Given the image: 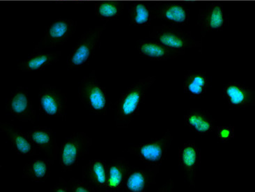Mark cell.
<instances>
[{"label": "cell", "mask_w": 255, "mask_h": 192, "mask_svg": "<svg viewBox=\"0 0 255 192\" xmlns=\"http://www.w3.org/2000/svg\"><path fill=\"white\" fill-rule=\"evenodd\" d=\"M155 80L156 76L141 78L122 92L118 100L113 105V109L116 111V127L118 128H128L139 114L146 92L153 86Z\"/></svg>", "instance_id": "cell-1"}, {"label": "cell", "mask_w": 255, "mask_h": 192, "mask_svg": "<svg viewBox=\"0 0 255 192\" xmlns=\"http://www.w3.org/2000/svg\"><path fill=\"white\" fill-rule=\"evenodd\" d=\"M94 71L84 76L78 88V98L84 107L97 115H107L113 108L106 87L98 80Z\"/></svg>", "instance_id": "cell-2"}, {"label": "cell", "mask_w": 255, "mask_h": 192, "mask_svg": "<svg viewBox=\"0 0 255 192\" xmlns=\"http://www.w3.org/2000/svg\"><path fill=\"white\" fill-rule=\"evenodd\" d=\"M92 139L86 133L73 132L59 148L58 162L63 172H69L79 165L89 154Z\"/></svg>", "instance_id": "cell-3"}, {"label": "cell", "mask_w": 255, "mask_h": 192, "mask_svg": "<svg viewBox=\"0 0 255 192\" xmlns=\"http://www.w3.org/2000/svg\"><path fill=\"white\" fill-rule=\"evenodd\" d=\"M149 38L174 50L186 52L188 49L198 48L202 52V41H197L191 32L178 26L166 24L155 26Z\"/></svg>", "instance_id": "cell-4"}, {"label": "cell", "mask_w": 255, "mask_h": 192, "mask_svg": "<svg viewBox=\"0 0 255 192\" xmlns=\"http://www.w3.org/2000/svg\"><path fill=\"white\" fill-rule=\"evenodd\" d=\"M104 30V26H96L80 36L66 60L68 70L83 67L93 59Z\"/></svg>", "instance_id": "cell-5"}, {"label": "cell", "mask_w": 255, "mask_h": 192, "mask_svg": "<svg viewBox=\"0 0 255 192\" xmlns=\"http://www.w3.org/2000/svg\"><path fill=\"white\" fill-rule=\"evenodd\" d=\"M38 101L42 115L51 118L66 120L67 95L55 85L44 84L38 88Z\"/></svg>", "instance_id": "cell-6"}, {"label": "cell", "mask_w": 255, "mask_h": 192, "mask_svg": "<svg viewBox=\"0 0 255 192\" xmlns=\"http://www.w3.org/2000/svg\"><path fill=\"white\" fill-rule=\"evenodd\" d=\"M172 141V133L167 130L160 137L153 138L131 147L128 153L139 157L146 165L160 166L165 160L167 149Z\"/></svg>", "instance_id": "cell-7"}, {"label": "cell", "mask_w": 255, "mask_h": 192, "mask_svg": "<svg viewBox=\"0 0 255 192\" xmlns=\"http://www.w3.org/2000/svg\"><path fill=\"white\" fill-rule=\"evenodd\" d=\"M77 22L71 18L60 17L48 24L43 38L35 45L31 52L43 51L65 44L76 32Z\"/></svg>", "instance_id": "cell-8"}, {"label": "cell", "mask_w": 255, "mask_h": 192, "mask_svg": "<svg viewBox=\"0 0 255 192\" xmlns=\"http://www.w3.org/2000/svg\"><path fill=\"white\" fill-rule=\"evenodd\" d=\"M6 108L17 121L34 123L37 112L33 106L27 87L22 85L15 87L7 99Z\"/></svg>", "instance_id": "cell-9"}, {"label": "cell", "mask_w": 255, "mask_h": 192, "mask_svg": "<svg viewBox=\"0 0 255 192\" xmlns=\"http://www.w3.org/2000/svg\"><path fill=\"white\" fill-rule=\"evenodd\" d=\"M152 6L155 19L175 26L186 25L189 22V8L181 0H156Z\"/></svg>", "instance_id": "cell-10"}, {"label": "cell", "mask_w": 255, "mask_h": 192, "mask_svg": "<svg viewBox=\"0 0 255 192\" xmlns=\"http://www.w3.org/2000/svg\"><path fill=\"white\" fill-rule=\"evenodd\" d=\"M228 22L224 6L220 1H213L201 8L197 26L200 28L202 38L210 31L222 30Z\"/></svg>", "instance_id": "cell-11"}, {"label": "cell", "mask_w": 255, "mask_h": 192, "mask_svg": "<svg viewBox=\"0 0 255 192\" xmlns=\"http://www.w3.org/2000/svg\"><path fill=\"white\" fill-rule=\"evenodd\" d=\"M135 48L141 58L154 62L172 60L186 54V52L169 48L151 38L138 40Z\"/></svg>", "instance_id": "cell-12"}, {"label": "cell", "mask_w": 255, "mask_h": 192, "mask_svg": "<svg viewBox=\"0 0 255 192\" xmlns=\"http://www.w3.org/2000/svg\"><path fill=\"white\" fill-rule=\"evenodd\" d=\"M223 98L229 109L239 110L255 105L253 88L250 85L239 82H230L225 85Z\"/></svg>", "instance_id": "cell-13"}, {"label": "cell", "mask_w": 255, "mask_h": 192, "mask_svg": "<svg viewBox=\"0 0 255 192\" xmlns=\"http://www.w3.org/2000/svg\"><path fill=\"white\" fill-rule=\"evenodd\" d=\"M160 167V165H146L145 167L130 166L125 190L132 192H146L152 185L155 184Z\"/></svg>", "instance_id": "cell-14"}, {"label": "cell", "mask_w": 255, "mask_h": 192, "mask_svg": "<svg viewBox=\"0 0 255 192\" xmlns=\"http://www.w3.org/2000/svg\"><path fill=\"white\" fill-rule=\"evenodd\" d=\"M201 164V151L195 141L184 143L179 152V164L190 186L195 188L197 170Z\"/></svg>", "instance_id": "cell-15"}, {"label": "cell", "mask_w": 255, "mask_h": 192, "mask_svg": "<svg viewBox=\"0 0 255 192\" xmlns=\"http://www.w3.org/2000/svg\"><path fill=\"white\" fill-rule=\"evenodd\" d=\"M35 148L48 158L55 161L58 159L59 148L55 133L48 127H35L27 132Z\"/></svg>", "instance_id": "cell-16"}, {"label": "cell", "mask_w": 255, "mask_h": 192, "mask_svg": "<svg viewBox=\"0 0 255 192\" xmlns=\"http://www.w3.org/2000/svg\"><path fill=\"white\" fill-rule=\"evenodd\" d=\"M0 132L8 138L10 146L17 155L25 157L37 155L38 150L31 143L27 132H21L17 127L9 122H1Z\"/></svg>", "instance_id": "cell-17"}, {"label": "cell", "mask_w": 255, "mask_h": 192, "mask_svg": "<svg viewBox=\"0 0 255 192\" xmlns=\"http://www.w3.org/2000/svg\"><path fill=\"white\" fill-rule=\"evenodd\" d=\"M108 164L104 160H91L82 169V178L96 191H106L108 182Z\"/></svg>", "instance_id": "cell-18"}, {"label": "cell", "mask_w": 255, "mask_h": 192, "mask_svg": "<svg viewBox=\"0 0 255 192\" xmlns=\"http://www.w3.org/2000/svg\"><path fill=\"white\" fill-rule=\"evenodd\" d=\"M216 123L209 111L201 108H190L184 116V125L201 136H208L214 132Z\"/></svg>", "instance_id": "cell-19"}, {"label": "cell", "mask_w": 255, "mask_h": 192, "mask_svg": "<svg viewBox=\"0 0 255 192\" xmlns=\"http://www.w3.org/2000/svg\"><path fill=\"white\" fill-rule=\"evenodd\" d=\"M62 54L61 51L31 52L17 64V70L24 73L43 71L57 62L62 57Z\"/></svg>", "instance_id": "cell-20"}, {"label": "cell", "mask_w": 255, "mask_h": 192, "mask_svg": "<svg viewBox=\"0 0 255 192\" xmlns=\"http://www.w3.org/2000/svg\"><path fill=\"white\" fill-rule=\"evenodd\" d=\"M130 162L125 157L113 159L108 164V182L106 192H117L125 189Z\"/></svg>", "instance_id": "cell-21"}, {"label": "cell", "mask_w": 255, "mask_h": 192, "mask_svg": "<svg viewBox=\"0 0 255 192\" xmlns=\"http://www.w3.org/2000/svg\"><path fill=\"white\" fill-rule=\"evenodd\" d=\"M54 163L48 157L34 159L24 166L22 177L33 183H43L50 177Z\"/></svg>", "instance_id": "cell-22"}, {"label": "cell", "mask_w": 255, "mask_h": 192, "mask_svg": "<svg viewBox=\"0 0 255 192\" xmlns=\"http://www.w3.org/2000/svg\"><path fill=\"white\" fill-rule=\"evenodd\" d=\"M129 20L136 27L150 25L155 19L152 4L145 0H134L128 8Z\"/></svg>", "instance_id": "cell-23"}, {"label": "cell", "mask_w": 255, "mask_h": 192, "mask_svg": "<svg viewBox=\"0 0 255 192\" xmlns=\"http://www.w3.org/2000/svg\"><path fill=\"white\" fill-rule=\"evenodd\" d=\"M209 81L207 73L196 71L189 72L183 78V87L184 92L192 99H200L207 93Z\"/></svg>", "instance_id": "cell-24"}, {"label": "cell", "mask_w": 255, "mask_h": 192, "mask_svg": "<svg viewBox=\"0 0 255 192\" xmlns=\"http://www.w3.org/2000/svg\"><path fill=\"white\" fill-rule=\"evenodd\" d=\"M125 2L119 0H99L95 2L96 15L101 20H116L125 9Z\"/></svg>", "instance_id": "cell-25"}, {"label": "cell", "mask_w": 255, "mask_h": 192, "mask_svg": "<svg viewBox=\"0 0 255 192\" xmlns=\"http://www.w3.org/2000/svg\"><path fill=\"white\" fill-rule=\"evenodd\" d=\"M235 127L231 125L216 126L214 132L218 141L227 143L230 142L235 138Z\"/></svg>", "instance_id": "cell-26"}, {"label": "cell", "mask_w": 255, "mask_h": 192, "mask_svg": "<svg viewBox=\"0 0 255 192\" xmlns=\"http://www.w3.org/2000/svg\"><path fill=\"white\" fill-rule=\"evenodd\" d=\"M68 188L69 192H94V190L90 185L87 184L83 179H77L75 177H71L68 181Z\"/></svg>", "instance_id": "cell-27"}, {"label": "cell", "mask_w": 255, "mask_h": 192, "mask_svg": "<svg viewBox=\"0 0 255 192\" xmlns=\"http://www.w3.org/2000/svg\"><path fill=\"white\" fill-rule=\"evenodd\" d=\"M51 191L57 192H69V188H68V182H66L62 176L59 177V181L55 185L50 188Z\"/></svg>", "instance_id": "cell-28"}, {"label": "cell", "mask_w": 255, "mask_h": 192, "mask_svg": "<svg viewBox=\"0 0 255 192\" xmlns=\"http://www.w3.org/2000/svg\"><path fill=\"white\" fill-rule=\"evenodd\" d=\"M173 187H174V184H173L172 182L170 181L169 183H167V184L164 185L161 188L159 189L158 192L172 191Z\"/></svg>", "instance_id": "cell-29"}, {"label": "cell", "mask_w": 255, "mask_h": 192, "mask_svg": "<svg viewBox=\"0 0 255 192\" xmlns=\"http://www.w3.org/2000/svg\"><path fill=\"white\" fill-rule=\"evenodd\" d=\"M62 1H84V0H62Z\"/></svg>", "instance_id": "cell-30"}, {"label": "cell", "mask_w": 255, "mask_h": 192, "mask_svg": "<svg viewBox=\"0 0 255 192\" xmlns=\"http://www.w3.org/2000/svg\"><path fill=\"white\" fill-rule=\"evenodd\" d=\"M132 1H134V0H132Z\"/></svg>", "instance_id": "cell-31"}]
</instances>
